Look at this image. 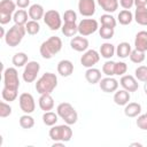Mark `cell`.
Wrapping results in <instances>:
<instances>
[{
  "label": "cell",
  "instance_id": "1",
  "mask_svg": "<svg viewBox=\"0 0 147 147\" xmlns=\"http://www.w3.org/2000/svg\"><path fill=\"white\" fill-rule=\"evenodd\" d=\"M61 49H62V40L56 36H52L40 45L39 52L44 59L49 60Z\"/></svg>",
  "mask_w": 147,
  "mask_h": 147
},
{
  "label": "cell",
  "instance_id": "2",
  "mask_svg": "<svg viewBox=\"0 0 147 147\" xmlns=\"http://www.w3.org/2000/svg\"><path fill=\"white\" fill-rule=\"evenodd\" d=\"M57 86V77L53 72H45L36 83V91L39 94H51Z\"/></svg>",
  "mask_w": 147,
  "mask_h": 147
},
{
  "label": "cell",
  "instance_id": "3",
  "mask_svg": "<svg viewBox=\"0 0 147 147\" xmlns=\"http://www.w3.org/2000/svg\"><path fill=\"white\" fill-rule=\"evenodd\" d=\"M26 33L25 25H20V24H14L5 36V41L9 47H16L21 44L23 40L24 36Z\"/></svg>",
  "mask_w": 147,
  "mask_h": 147
},
{
  "label": "cell",
  "instance_id": "4",
  "mask_svg": "<svg viewBox=\"0 0 147 147\" xmlns=\"http://www.w3.org/2000/svg\"><path fill=\"white\" fill-rule=\"evenodd\" d=\"M49 138L53 141H63L68 142L72 138V129L69 124L62 125H53L48 132Z\"/></svg>",
  "mask_w": 147,
  "mask_h": 147
},
{
  "label": "cell",
  "instance_id": "5",
  "mask_svg": "<svg viewBox=\"0 0 147 147\" xmlns=\"http://www.w3.org/2000/svg\"><path fill=\"white\" fill-rule=\"evenodd\" d=\"M57 115L64 121L65 124L72 125L78 119V114L69 102H61L56 108Z\"/></svg>",
  "mask_w": 147,
  "mask_h": 147
},
{
  "label": "cell",
  "instance_id": "6",
  "mask_svg": "<svg viewBox=\"0 0 147 147\" xmlns=\"http://www.w3.org/2000/svg\"><path fill=\"white\" fill-rule=\"evenodd\" d=\"M16 11V2L13 0H1L0 2V23L2 25L9 23L13 20V15Z\"/></svg>",
  "mask_w": 147,
  "mask_h": 147
},
{
  "label": "cell",
  "instance_id": "7",
  "mask_svg": "<svg viewBox=\"0 0 147 147\" xmlns=\"http://www.w3.org/2000/svg\"><path fill=\"white\" fill-rule=\"evenodd\" d=\"M3 87L18 91L20 78L16 68H7L3 71Z\"/></svg>",
  "mask_w": 147,
  "mask_h": 147
},
{
  "label": "cell",
  "instance_id": "8",
  "mask_svg": "<svg viewBox=\"0 0 147 147\" xmlns=\"http://www.w3.org/2000/svg\"><path fill=\"white\" fill-rule=\"evenodd\" d=\"M42 20H44L45 24H46L52 31H56V30H59L60 28H62V18H61V15H60V13H59L57 10H55V9L46 10Z\"/></svg>",
  "mask_w": 147,
  "mask_h": 147
},
{
  "label": "cell",
  "instance_id": "9",
  "mask_svg": "<svg viewBox=\"0 0 147 147\" xmlns=\"http://www.w3.org/2000/svg\"><path fill=\"white\" fill-rule=\"evenodd\" d=\"M96 30H99V23L94 18H83L78 23V33L83 37L93 34Z\"/></svg>",
  "mask_w": 147,
  "mask_h": 147
},
{
  "label": "cell",
  "instance_id": "10",
  "mask_svg": "<svg viewBox=\"0 0 147 147\" xmlns=\"http://www.w3.org/2000/svg\"><path fill=\"white\" fill-rule=\"evenodd\" d=\"M40 70V64L37 61H29L23 70L22 77L25 83H32L37 79V76Z\"/></svg>",
  "mask_w": 147,
  "mask_h": 147
},
{
  "label": "cell",
  "instance_id": "11",
  "mask_svg": "<svg viewBox=\"0 0 147 147\" xmlns=\"http://www.w3.org/2000/svg\"><path fill=\"white\" fill-rule=\"evenodd\" d=\"M18 103H20V108L24 114H31L36 109V102H34V98L32 96V94L30 93H22L18 96Z\"/></svg>",
  "mask_w": 147,
  "mask_h": 147
},
{
  "label": "cell",
  "instance_id": "12",
  "mask_svg": "<svg viewBox=\"0 0 147 147\" xmlns=\"http://www.w3.org/2000/svg\"><path fill=\"white\" fill-rule=\"evenodd\" d=\"M100 53H98L95 49H87L82 55L80 63L85 68H92L100 61Z\"/></svg>",
  "mask_w": 147,
  "mask_h": 147
},
{
  "label": "cell",
  "instance_id": "13",
  "mask_svg": "<svg viewBox=\"0 0 147 147\" xmlns=\"http://www.w3.org/2000/svg\"><path fill=\"white\" fill-rule=\"evenodd\" d=\"M78 10L80 15L85 17H92L95 14V1L94 0H79Z\"/></svg>",
  "mask_w": 147,
  "mask_h": 147
},
{
  "label": "cell",
  "instance_id": "14",
  "mask_svg": "<svg viewBox=\"0 0 147 147\" xmlns=\"http://www.w3.org/2000/svg\"><path fill=\"white\" fill-rule=\"evenodd\" d=\"M121 86L127 92H136L139 88L138 79L132 75H123L119 80Z\"/></svg>",
  "mask_w": 147,
  "mask_h": 147
},
{
  "label": "cell",
  "instance_id": "15",
  "mask_svg": "<svg viewBox=\"0 0 147 147\" xmlns=\"http://www.w3.org/2000/svg\"><path fill=\"white\" fill-rule=\"evenodd\" d=\"M99 86L101 88V91L106 92V93H113L116 92L118 88V82L117 79H115L114 77H105L101 78V80L99 82Z\"/></svg>",
  "mask_w": 147,
  "mask_h": 147
},
{
  "label": "cell",
  "instance_id": "16",
  "mask_svg": "<svg viewBox=\"0 0 147 147\" xmlns=\"http://www.w3.org/2000/svg\"><path fill=\"white\" fill-rule=\"evenodd\" d=\"M70 46L76 52H85L88 48V40L83 36H75L70 40Z\"/></svg>",
  "mask_w": 147,
  "mask_h": 147
},
{
  "label": "cell",
  "instance_id": "17",
  "mask_svg": "<svg viewBox=\"0 0 147 147\" xmlns=\"http://www.w3.org/2000/svg\"><path fill=\"white\" fill-rule=\"evenodd\" d=\"M74 72V64L70 60H61L57 63V74L62 77H69Z\"/></svg>",
  "mask_w": 147,
  "mask_h": 147
},
{
  "label": "cell",
  "instance_id": "18",
  "mask_svg": "<svg viewBox=\"0 0 147 147\" xmlns=\"http://www.w3.org/2000/svg\"><path fill=\"white\" fill-rule=\"evenodd\" d=\"M28 14H29V17L31 20H34V21H39L41 18H44V15H45V9L39 3H33L29 7V10H28Z\"/></svg>",
  "mask_w": 147,
  "mask_h": 147
},
{
  "label": "cell",
  "instance_id": "19",
  "mask_svg": "<svg viewBox=\"0 0 147 147\" xmlns=\"http://www.w3.org/2000/svg\"><path fill=\"white\" fill-rule=\"evenodd\" d=\"M134 46H136V49L138 51H141V52L147 51V31L142 30L136 34Z\"/></svg>",
  "mask_w": 147,
  "mask_h": 147
},
{
  "label": "cell",
  "instance_id": "20",
  "mask_svg": "<svg viewBox=\"0 0 147 147\" xmlns=\"http://www.w3.org/2000/svg\"><path fill=\"white\" fill-rule=\"evenodd\" d=\"M38 105L41 110L49 111L54 108V99L51 94H40V98L38 100Z\"/></svg>",
  "mask_w": 147,
  "mask_h": 147
},
{
  "label": "cell",
  "instance_id": "21",
  "mask_svg": "<svg viewBox=\"0 0 147 147\" xmlns=\"http://www.w3.org/2000/svg\"><path fill=\"white\" fill-rule=\"evenodd\" d=\"M141 113V105L138 102H129L125 105L124 114L126 117H137Z\"/></svg>",
  "mask_w": 147,
  "mask_h": 147
},
{
  "label": "cell",
  "instance_id": "22",
  "mask_svg": "<svg viewBox=\"0 0 147 147\" xmlns=\"http://www.w3.org/2000/svg\"><path fill=\"white\" fill-rule=\"evenodd\" d=\"M85 79L90 84L94 85V84H96L101 80V71L96 68H93V67L87 68V70L85 71Z\"/></svg>",
  "mask_w": 147,
  "mask_h": 147
},
{
  "label": "cell",
  "instance_id": "23",
  "mask_svg": "<svg viewBox=\"0 0 147 147\" xmlns=\"http://www.w3.org/2000/svg\"><path fill=\"white\" fill-rule=\"evenodd\" d=\"M130 92H127L126 90H119L116 91L114 94V102L117 106H125L126 103H129L130 101Z\"/></svg>",
  "mask_w": 147,
  "mask_h": 147
},
{
  "label": "cell",
  "instance_id": "24",
  "mask_svg": "<svg viewBox=\"0 0 147 147\" xmlns=\"http://www.w3.org/2000/svg\"><path fill=\"white\" fill-rule=\"evenodd\" d=\"M98 5L106 11V13H114L118 8V0H96Z\"/></svg>",
  "mask_w": 147,
  "mask_h": 147
},
{
  "label": "cell",
  "instance_id": "25",
  "mask_svg": "<svg viewBox=\"0 0 147 147\" xmlns=\"http://www.w3.org/2000/svg\"><path fill=\"white\" fill-rule=\"evenodd\" d=\"M133 20L138 24L147 26V7H137L133 15Z\"/></svg>",
  "mask_w": 147,
  "mask_h": 147
},
{
  "label": "cell",
  "instance_id": "26",
  "mask_svg": "<svg viewBox=\"0 0 147 147\" xmlns=\"http://www.w3.org/2000/svg\"><path fill=\"white\" fill-rule=\"evenodd\" d=\"M116 53V48L110 42H103L100 46V55L107 60H110Z\"/></svg>",
  "mask_w": 147,
  "mask_h": 147
},
{
  "label": "cell",
  "instance_id": "27",
  "mask_svg": "<svg viewBox=\"0 0 147 147\" xmlns=\"http://www.w3.org/2000/svg\"><path fill=\"white\" fill-rule=\"evenodd\" d=\"M61 30L65 37H75L78 33V24H76V22H65Z\"/></svg>",
  "mask_w": 147,
  "mask_h": 147
},
{
  "label": "cell",
  "instance_id": "28",
  "mask_svg": "<svg viewBox=\"0 0 147 147\" xmlns=\"http://www.w3.org/2000/svg\"><path fill=\"white\" fill-rule=\"evenodd\" d=\"M131 45L126 41H122L117 45L116 47V55L119 57V59H126L130 56V53H131Z\"/></svg>",
  "mask_w": 147,
  "mask_h": 147
},
{
  "label": "cell",
  "instance_id": "29",
  "mask_svg": "<svg viewBox=\"0 0 147 147\" xmlns=\"http://www.w3.org/2000/svg\"><path fill=\"white\" fill-rule=\"evenodd\" d=\"M28 17H29V14L26 10L24 9H18L14 13L13 15V21L15 24H20V25H25L28 23Z\"/></svg>",
  "mask_w": 147,
  "mask_h": 147
},
{
  "label": "cell",
  "instance_id": "30",
  "mask_svg": "<svg viewBox=\"0 0 147 147\" xmlns=\"http://www.w3.org/2000/svg\"><path fill=\"white\" fill-rule=\"evenodd\" d=\"M117 20L119 22V24L122 25H129L132 21H133V14L130 11V9H123L118 13Z\"/></svg>",
  "mask_w": 147,
  "mask_h": 147
},
{
  "label": "cell",
  "instance_id": "31",
  "mask_svg": "<svg viewBox=\"0 0 147 147\" xmlns=\"http://www.w3.org/2000/svg\"><path fill=\"white\" fill-rule=\"evenodd\" d=\"M11 62L16 67V68H21V67H25V64L29 62V59H28V55L23 52H18L16 53L13 59H11Z\"/></svg>",
  "mask_w": 147,
  "mask_h": 147
},
{
  "label": "cell",
  "instance_id": "32",
  "mask_svg": "<svg viewBox=\"0 0 147 147\" xmlns=\"http://www.w3.org/2000/svg\"><path fill=\"white\" fill-rule=\"evenodd\" d=\"M57 118H59L57 113L55 114V113H53V111H51V110H49V111H45L44 115H42V122H44V124L47 125V126H53V125H55L56 122H57Z\"/></svg>",
  "mask_w": 147,
  "mask_h": 147
},
{
  "label": "cell",
  "instance_id": "33",
  "mask_svg": "<svg viewBox=\"0 0 147 147\" xmlns=\"http://www.w3.org/2000/svg\"><path fill=\"white\" fill-rule=\"evenodd\" d=\"M129 57H130L131 62L137 63V64H140V63H142L145 61L146 55H145V52H141V51H138V49L134 48L133 51H131Z\"/></svg>",
  "mask_w": 147,
  "mask_h": 147
},
{
  "label": "cell",
  "instance_id": "34",
  "mask_svg": "<svg viewBox=\"0 0 147 147\" xmlns=\"http://www.w3.org/2000/svg\"><path fill=\"white\" fill-rule=\"evenodd\" d=\"M100 22H101V25L109 26V28H115L116 24H117L116 18H115L113 15H110L109 13L101 15V17H100Z\"/></svg>",
  "mask_w": 147,
  "mask_h": 147
},
{
  "label": "cell",
  "instance_id": "35",
  "mask_svg": "<svg viewBox=\"0 0 147 147\" xmlns=\"http://www.w3.org/2000/svg\"><path fill=\"white\" fill-rule=\"evenodd\" d=\"M25 30L31 36H34L37 34L39 31H40V24L38 23V21H34V20H30L28 21V23L25 24Z\"/></svg>",
  "mask_w": 147,
  "mask_h": 147
},
{
  "label": "cell",
  "instance_id": "36",
  "mask_svg": "<svg viewBox=\"0 0 147 147\" xmlns=\"http://www.w3.org/2000/svg\"><path fill=\"white\" fill-rule=\"evenodd\" d=\"M20 125L23 129H31L34 125V119L30 114H24L20 117Z\"/></svg>",
  "mask_w": 147,
  "mask_h": 147
},
{
  "label": "cell",
  "instance_id": "37",
  "mask_svg": "<svg viewBox=\"0 0 147 147\" xmlns=\"http://www.w3.org/2000/svg\"><path fill=\"white\" fill-rule=\"evenodd\" d=\"M114 33H115V28H109V26H105V25H101V28H99V34L102 39H111L114 37Z\"/></svg>",
  "mask_w": 147,
  "mask_h": 147
},
{
  "label": "cell",
  "instance_id": "38",
  "mask_svg": "<svg viewBox=\"0 0 147 147\" xmlns=\"http://www.w3.org/2000/svg\"><path fill=\"white\" fill-rule=\"evenodd\" d=\"M1 95H2V99L5 101L11 102V101H15L16 100V98H17V91L9 90L7 87H3L2 88V92H1Z\"/></svg>",
  "mask_w": 147,
  "mask_h": 147
},
{
  "label": "cell",
  "instance_id": "39",
  "mask_svg": "<svg viewBox=\"0 0 147 147\" xmlns=\"http://www.w3.org/2000/svg\"><path fill=\"white\" fill-rule=\"evenodd\" d=\"M115 63L114 61L111 60H108L103 63L102 65V72L106 75V76H109V77H113L115 75Z\"/></svg>",
  "mask_w": 147,
  "mask_h": 147
},
{
  "label": "cell",
  "instance_id": "40",
  "mask_svg": "<svg viewBox=\"0 0 147 147\" xmlns=\"http://www.w3.org/2000/svg\"><path fill=\"white\" fill-rule=\"evenodd\" d=\"M134 77L139 82H147V65H139L134 70Z\"/></svg>",
  "mask_w": 147,
  "mask_h": 147
},
{
  "label": "cell",
  "instance_id": "41",
  "mask_svg": "<svg viewBox=\"0 0 147 147\" xmlns=\"http://www.w3.org/2000/svg\"><path fill=\"white\" fill-rule=\"evenodd\" d=\"M11 114V107L6 103L5 101L0 102V117L1 118H6Z\"/></svg>",
  "mask_w": 147,
  "mask_h": 147
},
{
  "label": "cell",
  "instance_id": "42",
  "mask_svg": "<svg viewBox=\"0 0 147 147\" xmlns=\"http://www.w3.org/2000/svg\"><path fill=\"white\" fill-rule=\"evenodd\" d=\"M126 71H127V65H126L125 62L119 61V62L115 63V75L123 76L124 74H126Z\"/></svg>",
  "mask_w": 147,
  "mask_h": 147
},
{
  "label": "cell",
  "instance_id": "43",
  "mask_svg": "<svg viewBox=\"0 0 147 147\" xmlns=\"http://www.w3.org/2000/svg\"><path fill=\"white\" fill-rule=\"evenodd\" d=\"M62 18H63L64 23H65V22H76V21H77V14H76L75 10H72V9H68V10L64 11Z\"/></svg>",
  "mask_w": 147,
  "mask_h": 147
},
{
  "label": "cell",
  "instance_id": "44",
  "mask_svg": "<svg viewBox=\"0 0 147 147\" xmlns=\"http://www.w3.org/2000/svg\"><path fill=\"white\" fill-rule=\"evenodd\" d=\"M137 126L144 131L147 130V114L139 115L137 118Z\"/></svg>",
  "mask_w": 147,
  "mask_h": 147
},
{
  "label": "cell",
  "instance_id": "45",
  "mask_svg": "<svg viewBox=\"0 0 147 147\" xmlns=\"http://www.w3.org/2000/svg\"><path fill=\"white\" fill-rule=\"evenodd\" d=\"M119 5L124 9H130L134 5V0H119Z\"/></svg>",
  "mask_w": 147,
  "mask_h": 147
},
{
  "label": "cell",
  "instance_id": "46",
  "mask_svg": "<svg viewBox=\"0 0 147 147\" xmlns=\"http://www.w3.org/2000/svg\"><path fill=\"white\" fill-rule=\"evenodd\" d=\"M16 6L21 9L28 8L30 6V0H16Z\"/></svg>",
  "mask_w": 147,
  "mask_h": 147
},
{
  "label": "cell",
  "instance_id": "47",
  "mask_svg": "<svg viewBox=\"0 0 147 147\" xmlns=\"http://www.w3.org/2000/svg\"><path fill=\"white\" fill-rule=\"evenodd\" d=\"M134 6L136 7H146L147 0H134Z\"/></svg>",
  "mask_w": 147,
  "mask_h": 147
},
{
  "label": "cell",
  "instance_id": "48",
  "mask_svg": "<svg viewBox=\"0 0 147 147\" xmlns=\"http://www.w3.org/2000/svg\"><path fill=\"white\" fill-rule=\"evenodd\" d=\"M57 146H64V142L63 141H54L53 147H57Z\"/></svg>",
  "mask_w": 147,
  "mask_h": 147
},
{
  "label": "cell",
  "instance_id": "49",
  "mask_svg": "<svg viewBox=\"0 0 147 147\" xmlns=\"http://www.w3.org/2000/svg\"><path fill=\"white\" fill-rule=\"evenodd\" d=\"M131 146H138V147H141L142 145H141V144H139V142H132V144H131Z\"/></svg>",
  "mask_w": 147,
  "mask_h": 147
},
{
  "label": "cell",
  "instance_id": "50",
  "mask_svg": "<svg viewBox=\"0 0 147 147\" xmlns=\"http://www.w3.org/2000/svg\"><path fill=\"white\" fill-rule=\"evenodd\" d=\"M144 91H145V93H146V95H147V82H145V85H144Z\"/></svg>",
  "mask_w": 147,
  "mask_h": 147
},
{
  "label": "cell",
  "instance_id": "51",
  "mask_svg": "<svg viewBox=\"0 0 147 147\" xmlns=\"http://www.w3.org/2000/svg\"><path fill=\"white\" fill-rule=\"evenodd\" d=\"M146 114H147V113H146Z\"/></svg>",
  "mask_w": 147,
  "mask_h": 147
}]
</instances>
